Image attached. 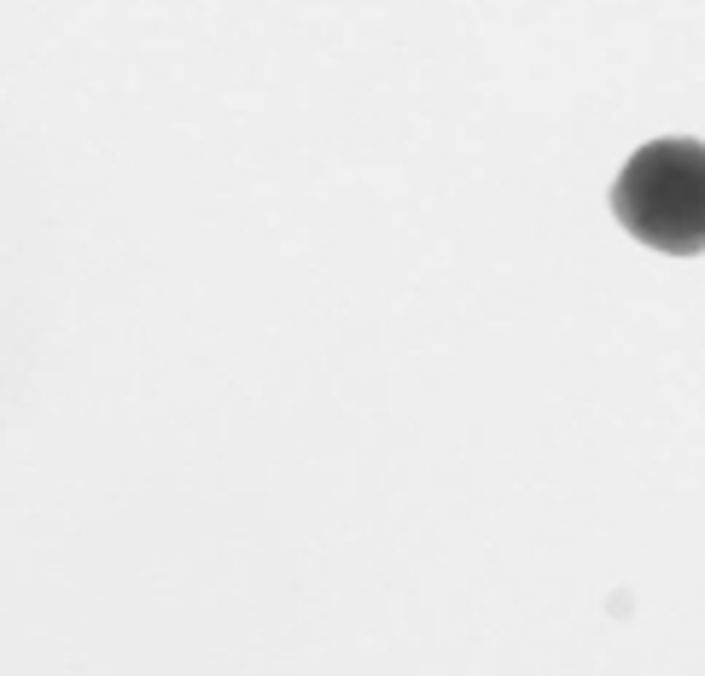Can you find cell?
Here are the masks:
<instances>
[{
	"instance_id": "1",
	"label": "cell",
	"mask_w": 705,
	"mask_h": 676,
	"mask_svg": "<svg viewBox=\"0 0 705 676\" xmlns=\"http://www.w3.org/2000/svg\"><path fill=\"white\" fill-rule=\"evenodd\" d=\"M612 216L624 234L653 251L694 257L705 251V146L700 140H653L612 181Z\"/></svg>"
}]
</instances>
